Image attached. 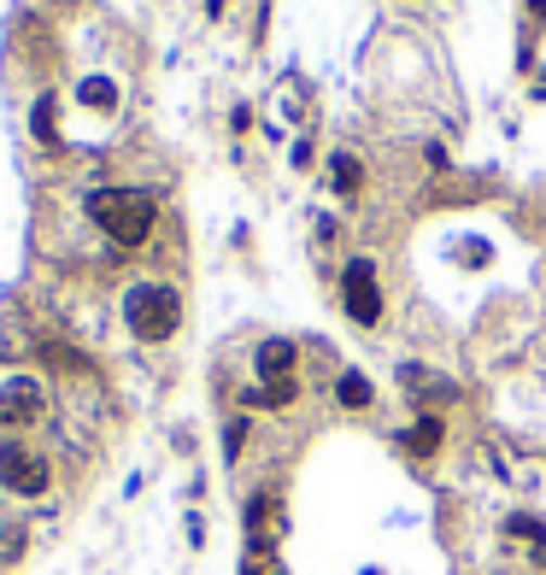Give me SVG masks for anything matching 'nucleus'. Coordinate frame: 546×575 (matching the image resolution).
Instances as JSON below:
<instances>
[{"mask_svg": "<svg viewBox=\"0 0 546 575\" xmlns=\"http://www.w3.org/2000/svg\"><path fill=\"white\" fill-rule=\"evenodd\" d=\"M124 323L136 329L141 341H170V335H177V323H182L177 288H165V282L129 288V294H124Z\"/></svg>", "mask_w": 546, "mask_h": 575, "instance_id": "nucleus-2", "label": "nucleus"}, {"mask_svg": "<svg viewBox=\"0 0 546 575\" xmlns=\"http://www.w3.org/2000/svg\"><path fill=\"white\" fill-rule=\"evenodd\" d=\"M253 358H258V376H265V382H282L294 370V347H289V341H265Z\"/></svg>", "mask_w": 546, "mask_h": 575, "instance_id": "nucleus-8", "label": "nucleus"}, {"mask_svg": "<svg viewBox=\"0 0 546 575\" xmlns=\"http://www.w3.org/2000/svg\"><path fill=\"white\" fill-rule=\"evenodd\" d=\"M89 218L106 229L112 241L136 247V241H148V229H153V200L136 194V189H94L89 194Z\"/></svg>", "mask_w": 546, "mask_h": 575, "instance_id": "nucleus-1", "label": "nucleus"}, {"mask_svg": "<svg viewBox=\"0 0 546 575\" xmlns=\"http://www.w3.org/2000/svg\"><path fill=\"white\" fill-rule=\"evenodd\" d=\"M247 399L253 411H289L294 406V376H282V382H265V387H247Z\"/></svg>", "mask_w": 546, "mask_h": 575, "instance_id": "nucleus-7", "label": "nucleus"}, {"mask_svg": "<svg viewBox=\"0 0 546 575\" xmlns=\"http://www.w3.org/2000/svg\"><path fill=\"white\" fill-rule=\"evenodd\" d=\"M82 100H89V106H112V100H118V89H112L106 77H89V82H82Z\"/></svg>", "mask_w": 546, "mask_h": 575, "instance_id": "nucleus-12", "label": "nucleus"}, {"mask_svg": "<svg viewBox=\"0 0 546 575\" xmlns=\"http://www.w3.org/2000/svg\"><path fill=\"white\" fill-rule=\"evenodd\" d=\"M441 435H447V429H441V417H435V411H423L418 423H411L406 447L418 452V458H435V452H441Z\"/></svg>", "mask_w": 546, "mask_h": 575, "instance_id": "nucleus-9", "label": "nucleus"}, {"mask_svg": "<svg viewBox=\"0 0 546 575\" xmlns=\"http://www.w3.org/2000/svg\"><path fill=\"white\" fill-rule=\"evenodd\" d=\"M399 382L406 387H418L423 399H458V382H447V376H435V370H423V365H399Z\"/></svg>", "mask_w": 546, "mask_h": 575, "instance_id": "nucleus-6", "label": "nucleus"}, {"mask_svg": "<svg viewBox=\"0 0 546 575\" xmlns=\"http://www.w3.org/2000/svg\"><path fill=\"white\" fill-rule=\"evenodd\" d=\"M241 440H247V423H241V417H236V423H229V458L241 452Z\"/></svg>", "mask_w": 546, "mask_h": 575, "instance_id": "nucleus-13", "label": "nucleus"}, {"mask_svg": "<svg viewBox=\"0 0 546 575\" xmlns=\"http://www.w3.org/2000/svg\"><path fill=\"white\" fill-rule=\"evenodd\" d=\"M30 417H41V382L36 376L0 382V429H24Z\"/></svg>", "mask_w": 546, "mask_h": 575, "instance_id": "nucleus-5", "label": "nucleus"}, {"mask_svg": "<svg viewBox=\"0 0 546 575\" xmlns=\"http://www.w3.org/2000/svg\"><path fill=\"white\" fill-rule=\"evenodd\" d=\"M335 399L347 411H365L370 399H377V387H370V376H358V370H347V376H341V387H335Z\"/></svg>", "mask_w": 546, "mask_h": 575, "instance_id": "nucleus-10", "label": "nucleus"}, {"mask_svg": "<svg viewBox=\"0 0 546 575\" xmlns=\"http://www.w3.org/2000/svg\"><path fill=\"white\" fill-rule=\"evenodd\" d=\"M341 294H347V311L358 323H377L382 318V294H377V265L370 258H353L347 277H341Z\"/></svg>", "mask_w": 546, "mask_h": 575, "instance_id": "nucleus-4", "label": "nucleus"}, {"mask_svg": "<svg viewBox=\"0 0 546 575\" xmlns=\"http://www.w3.org/2000/svg\"><path fill=\"white\" fill-rule=\"evenodd\" d=\"M329 182H335V194H353L358 182H365V170H358L353 153H335V159H329Z\"/></svg>", "mask_w": 546, "mask_h": 575, "instance_id": "nucleus-11", "label": "nucleus"}, {"mask_svg": "<svg viewBox=\"0 0 546 575\" xmlns=\"http://www.w3.org/2000/svg\"><path fill=\"white\" fill-rule=\"evenodd\" d=\"M48 482H53V470H48V458H41V452H30L24 440H7V447H0V487H7V494L41 499V494H48Z\"/></svg>", "mask_w": 546, "mask_h": 575, "instance_id": "nucleus-3", "label": "nucleus"}]
</instances>
